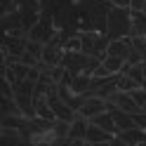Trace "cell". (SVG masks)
I'll return each instance as SVG.
<instances>
[{"mask_svg": "<svg viewBox=\"0 0 146 146\" xmlns=\"http://www.w3.org/2000/svg\"><path fill=\"white\" fill-rule=\"evenodd\" d=\"M141 111H144V113H146V102H144V106H141Z\"/></svg>", "mask_w": 146, "mask_h": 146, "instance_id": "obj_11", "label": "cell"}, {"mask_svg": "<svg viewBox=\"0 0 146 146\" xmlns=\"http://www.w3.org/2000/svg\"><path fill=\"white\" fill-rule=\"evenodd\" d=\"M141 12H144V14H146V5H144V10H141Z\"/></svg>", "mask_w": 146, "mask_h": 146, "instance_id": "obj_12", "label": "cell"}, {"mask_svg": "<svg viewBox=\"0 0 146 146\" xmlns=\"http://www.w3.org/2000/svg\"><path fill=\"white\" fill-rule=\"evenodd\" d=\"M115 141V134H111L108 130L94 125L90 120V127H87V134H85V144H113Z\"/></svg>", "mask_w": 146, "mask_h": 146, "instance_id": "obj_4", "label": "cell"}, {"mask_svg": "<svg viewBox=\"0 0 146 146\" xmlns=\"http://www.w3.org/2000/svg\"><path fill=\"white\" fill-rule=\"evenodd\" d=\"M144 5H146V0H132L130 10H134V12H141V10H144Z\"/></svg>", "mask_w": 146, "mask_h": 146, "instance_id": "obj_8", "label": "cell"}, {"mask_svg": "<svg viewBox=\"0 0 146 146\" xmlns=\"http://www.w3.org/2000/svg\"><path fill=\"white\" fill-rule=\"evenodd\" d=\"M106 35L111 40L132 35V10H130V7H111V10H108Z\"/></svg>", "mask_w": 146, "mask_h": 146, "instance_id": "obj_1", "label": "cell"}, {"mask_svg": "<svg viewBox=\"0 0 146 146\" xmlns=\"http://www.w3.org/2000/svg\"><path fill=\"white\" fill-rule=\"evenodd\" d=\"M130 94L134 97V102L139 104V106H144V102H146V87H144V85H139V87H134V90H132Z\"/></svg>", "mask_w": 146, "mask_h": 146, "instance_id": "obj_7", "label": "cell"}, {"mask_svg": "<svg viewBox=\"0 0 146 146\" xmlns=\"http://www.w3.org/2000/svg\"><path fill=\"white\" fill-rule=\"evenodd\" d=\"M102 64H104V68L108 73H123V68H125V59L123 57H113V54H104Z\"/></svg>", "mask_w": 146, "mask_h": 146, "instance_id": "obj_6", "label": "cell"}, {"mask_svg": "<svg viewBox=\"0 0 146 146\" xmlns=\"http://www.w3.org/2000/svg\"><path fill=\"white\" fill-rule=\"evenodd\" d=\"M113 7H130L132 5V0H108Z\"/></svg>", "mask_w": 146, "mask_h": 146, "instance_id": "obj_9", "label": "cell"}, {"mask_svg": "<svg viewBox=\"0 0 146 146\" xmlns=\"http://www.w3.org/2000/svg\"><path fill=\"white\" fill-rule=\"evenodd\" d=\"M102 111H108L106 99L99 97V94H85V102H83V106H80L78 113L85 115V118H94L97 113H102Z\"/></svg>", "mask_w": 146, "mask_h": 146, "instance_id": "obj_2", "label": "cell"}, {"mask_svg": "<svg viewBox=\"0 0 146 146\" xmlns=\"http://www.w3.org/2000/svg\"><path fill=\"white\" fill-rule=\"evenodd\" d=\"M141 71H144V76H146V59L141 61Z\"/></svg>", "mask_w": 146, "mask_h": 146, "instance_id": "obj_10", "label": "cell"}, {"mask_svg": "<svg viewBox=\"0 0 146 146\" xmlns=\"http://www.w3.org/2000/svg\"><path fill=\"white\" fill-rule=\"evenodd\" d=\"M108 102H113L118 108H123V111H127V113H139L141 111V106L134 102V97L130 94V92H125V90H115V92L108 97Z\"/></svg>", "mask_w": 146, "mask_h": 146, "instance_id": "obj_3", "label": "cell"}, {"mask_svg": "<svg viewBox=\"0 0 146 146\" xmlns=\"http://www.w3.org/2000/svg\"><path fill=\"white\" fill-rule=\"evenodd\" d=\"M90 120H92L94 125H99V127H104V130H108L111 134H118V132H120V127L115 125L111 111H102V113H97L94 118H90Z\"/></svg>", "mask_w": 146, "mask_h": 146, "instance_id": "obj_5", "label": "cell"}]
</instances>
